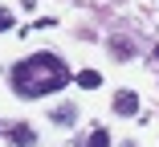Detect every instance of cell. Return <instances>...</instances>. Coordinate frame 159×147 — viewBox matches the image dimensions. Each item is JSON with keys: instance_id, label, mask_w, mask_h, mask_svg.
Listing matches in <instances>:
<instances>
[{"instance_id": "obj_1", "label": "cell", "mask_w": 159, "mask_h": 147, "mask_svg": "<svg viewBox=\"0 0 159 147\" xmlns=\"http://www.w3.org/2000/svg\"><path fill=\"white\" fill-rule=\"evenodd\" d=\"M61 86H70V66L57 53H33L25 62L12 66V90L20 98H41V94H57Z\"/></svg>"}, {"instance_id": "obj_2", "label": "cell", "mask_w": 159, "mask_h": 147, "mask_svg": "<svg viewBox=\"0 0 159 147\" xmlns=\"http://www.w3.org/2000/svg\"><path fill=\"white\" fill-rule=\"evenodd\" d=\"M114 114L135 119V114H139V94H135V90H118V94H114Z\"/></svg>"}, {"instance_id": "obj_3", "label": "cell", "mask_w": 159, "mask_h": 147, "mask_svg": "<svg viewBox=\"0 0 159 147\" xmlns=\"http://www.w3.org/2000/svg\"><path fill=\"white\" fill-rule=\"evenodd\" d=\"M74 82L82 86V90H98V86H102V74H98V70H78Z\"/></svg>"}, {"instance_id": "obj_4", "label": "cell", "mask_w": 159, "mask_h": 147, "mask_svg": "<svg viewBox=\"0 0 159 147\" xmlns=\"http://www.w3.org/2000/svg\"><path fill=\"white\" fill-rule=\"evenodd\" d=\"M8 139H12V143H20V147H33V143H37L33 127H25V123H16V127L8 131Z\"/></svg>"}, {"instance_id": "obj_5", "label": "cell", "mask_w": 159, "mask_h": 147, "mask_svg": "<svg viewBox=\"0 0 159 147\" xmlns=\"http://www.w3.org/2000/svg\"><path fill=\"white\" fill-rule=\"evenodd\" d=\"M53 123L74 127V123H78V106H57V110H53Z\"/></svg>"}, {"instance_id": "obj_6", "label": "cell", "mask_w": 159, "mask_h": 147, "mask_svg": "<svg viewBox=\"0 0 159 147\" xmlns=\"http://www.w3.org/2000/svg\"><path fill=\"white\" fill-rule=\"evenodd\" d=\"M110 49H114V57H122V62L131 57V41H126V37H114V41H110Z\"/></svg>"}, {"instance_id": "obj_7", "label": "cell", "mask_w": 159, "mask_h": 147, "mask_svg": "<svg viewBox=\"0 0 159 147\" xmlns=\"http://www.w3.org/2000/svg\"><path fill=\"white\" fill-rule=\"evenodd\" d=\"M86 147H110V131H106V127H98V131L90 135V143H86Z\"/></svg>"}, {"instance_id": "obj_8", "label": "cell", "mask_w": 159, "mask_h": 147, "mask_svg": "<svg viewBox=\"0 0 159 147\" xmlns=\"http://www.w3.org/2000/svg\"><path fill=\"white\" fill-rule=\"evenodd\" d=\"M0 29H12V12L8 8H0Z\"/></svg>"}]
</instances>
